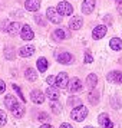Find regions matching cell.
I'll return each instance as SVG.
<instances>
[{"instance_id":"25","label":"cell","mask_w":122,"mask_h":128,"mask_svg":"<svg viewBox=\"0 0 122 128\" xmlns=\"http://www.w3.org/2000/svg\"><path fill=\"white\" fill-rule=\"evenodd\" d=\"M88 99H89V102H91L92 105H96V104L99 102V92H96V91H92V92L89 94Z\"/></svg>"},{"instance_id":"17","label":"cell","mask_w":122,"mask_h":128,"mask_svg":"<svg viewBox=\"0 0 122 128\" xmlns=\"http://www.w3.org/2000/svg\"><path fill=\"white\" fill-rule=\"evenodd\" d=\"M33 53H35V48L33 46H23V48H20V50H19V55L23 56V58H29Z\"/></svg>"},{"instance_id":"27","label":"cell","mask_w":122,"mask_h":128,"mask_svg":"<svg viewBox=\"0 0 122 128\" xmlns=\"http://www.w3.org/2000/svg\"><path fill=\"white\" fill-rule=\"evenodd\" d=\"M4 56H6V59H13L14 58V50H13V48H7Z\"/></svg>"},{"instance_id":"37","label":"cell","mask_w":122,"mask_h":128,"mask_svg":"<svg viewBox=\"0 0 122 128\" xmlns=\"http://www.w3.org/2000/svg\"><path fill=\"white\" fill-rule=\"evenodd\" d=\"M40 128H53V127H52V125H42Z\"/></svg>"},{"instance_id":"32","label":"cell","mask_w":122,"mask_h":128,"mask_svg":"<svg viewBox=\"0 0 122 128\" xmlns=\"http://www.w3.org/2000/svg\"><path fill=\"white\" fill-rule=\"evenodd\" d=\"M46 82L47 84H49V85H55V84H56V78H55V76H47L46 78Z\"/></svg>"},{"instance_id":"6","label":"cell","mask_w":122,"mask_h":128,"mask_svg":"<svg viewBox=\"0 0 122 128\" xmlns=\"http://www.w3.org/2000/svg\"><path fill=\"white\" fill-rule=\"evenodd\" d=\"M68 82H69L68 74H66V72H60V74L56 76V84H55V85L58 88H62V89H63V88L68 86Z\"/></svg>"},{"instance_id":"18","label":"cell","mask_w":122,"mask_h":128,"mask_svg":"<svg viewBox=\"0 0 122 128\" xmlns=\"http://www.w3.org/2000/svg\"><path fill=\"white\" fill-rule=\"evenodd\" d=\"M4 105H6L9 110L12 111L16 105H17V101H16V98L14 96H12V95H7L6 98H4Z\"/></svg>"},{"instance_id":"4","label":"cell","mask_w":122,"mask_h":128,"mask_svg":"<svg viewBox=\"0 0 122 128\" xmlns=\"http://www.w3.org/2000/svg\"><path fill=\"white\" fill-rule=\"evenodd\" d=\"M68 89H69V92H78V91H81L82 89V82L79 78H73V79H70L69 82H68Z\"/></svg>"},{"instance_id":"29","label":"cell","mask_w":122,"mask_h":128,"mask_svg":"<svg viewBox=\"0 0 122 128\" xmlns=\"http://www.w3.org/2000/svg\"><path fill=\"white\" fill-rule=\"evenodd\" d=\"M35 22H36L37 24H40V26H45V24H46V23H45V20L42 19L40 14H36V16H35Z\"/></svg>"},{"instance_id":"36","label":"cell","mask_w":122,"mask_h":128,"mask_svg":"<svg viewBox=\"0 0 122 128\" xmlns=\"http://www.w3.org/2000/svg\"><path fill=\"white\" fill-rule=\"evenodd\" d=\"M60 128H72V125H70V124H62Z\"/></svg>"},{"instance_id":"3","label":"cell","mask_w":122,"mask_h":128,"mask_svg":"<svg viewBox=\"0 0 122 128\" xmlns=\"http://www.w3.org/2000/svg\"><path fill=\"white\" fill-rule=\"evenodd\" d=\"M58 12L60 16H69L73 13V7L69 2H60L58 4Z\"/></svg>"},{"instance_id":"34","label":"cell","mask_w":122,"mask_h":128,"mask_svg":"<svg viewBox=\"0 0 122 128\" xmlns=\"http://www.w3.org/2000/svg\"><path fill=\"white\" fill-rule=\"evenodd\" d=\"M47 120H49V115L47 114H43V112L39 114V121H47Z\"/></svg>"},{"instance_id":"22","label":"cell","mask_w":122,"mask_h":128,"mask_svg":"<svg viewBox=\"0 0 122 128\" xmlns=\"http://www.w3.org/2000/svg\"><path fill=\"white\" fill-rule=\"evenodd\" d=\"M36 64H37V69H39V72H46L47 66H49V62H47L45 58H39Z\"/></svg>"},{"instance_id":"15","label":"cell","mask_w":122,"mask_h":128,"mask_svg":"<svg viewBox=\"0 0 122 128\" xmlns=\"http://www.w3.org/2000/svg\"><path fill=\"white\" fill-rule=\"evenodd\" d=\"M98 122H99V125H102V127H105V128L112 127V122H111L109 116H108V114H105V112L98 116Z\"/></svg>"},{"instance_id":"13","label":"cell","mask_w":122,"mask_h":128,"mask_svg":"<svg viewBox=\"0 0 122 128\" xmlns=\"http://www.w3.org/2000/svg\"><path fill=\"white\" fill-rule=\"evenodd\" d=\"M24 7H26V10H29V12H36V10H39V7H40V0H26Z\"/></svg>"},{"instance_id":"28","label":"cell","mask_w":122,"mask_h":128,"mask_svg":"<svg viewBox=\"0 0 122 128\" xmlns=\"http://www.w3.org/2000/svg\"><path fill=\"white\" fill-rule=\"evenodd\" d=\"M68 104H69V105H73V106H75V105H81V99L70 96V98L68 99Z\"/></svg>"},{"instance_id":"8","label":"cell","mask_w":122,"mask_h":128,"mask_svg":"<svg viewBox=\"0 0 122 128\" xmlns=\"http://www.w3.org/2000/svg\"><path fill=\"white\" fill-rule=\"evenodd\" d=\"M56 58H58L59 64H63V65H69V64H72V60H73V56H72L69 52L58 53V55H56Z\"/></svg>"},{"instance_id":"33","label":"cell","mask_w":122,"mask_h":128,"mask_svg":"<svg viewBox=\"0 0 122 128\" xmlns=\"http://www.w3.org/2000/svg\"><path fill=\"white\" fill-rule=\"evenodd\" d=\"M50 108H52V111L55 112V114H59V112H60V110H59V105L56 104V102H53V104L50 105Z\"/></svg>"},{"instance_id":"31","label":"cell","mask_w":122,"mask_h":128,"mask_svg":"<svg viewBox=\"0 0 122 128\" xmlns=\"http://www.w3.org/2000/svg\"><path fill=\"white\" fill-rule=\"evenodd\" d=\"M13 89H14V91H16V92L19 94V96L22 98V101H26V98L23 96V94H22V91H20V88H19L17 85H13Z\"/></svg>"},{"instance_id":"21","label":"cell","mask_w":122,"mask_h":128,"mask_svg":"<svg viewBox=\"0 0 122 128\" xmlns=\"http://www.w3.org/2000/svg\"><path fill=\"white\" fill-rule=\"evenodd\" d=\"M12 112H13V115L16 116V118H22V116H23V114H24V106L22 104H19V102H17V105H16V106L12 110Z\"/></svg>"},{"instance_id":"20","label":"cell","mask_w":122,"mask_h":128,"mask_svg":"<svg viewBox=\"0 0 122 128\" xmlns=\"http://www.w3.org/2000/svg\"><path fill=\"white\" fill-rule=\"evenodd\" d=\"M53 40H56V42H60V40H63L65 38H66V32H65L63 29H56L55 32H53Z\"/></svg>"},{"instance_id":"40","label":"cell","mask_w":122,"mask_h":128,"mask_svg":"<svg viewBox=\"0 0 122 128\" xmlns=\"http://www.w3.org/2000/svg\"><path fill=\"white\" fill-rule=\"evenodd\" d=\"M121 64H122V59H121Z\"/></svg>"},{"instance_id":"2","label":"cell","mask_w":122,"mask_h":128,"mask_svg":"<svg viewBox=\"0 0 122 128\" xmlns=\"http://www.w3.org/2000/svg\"><path fill=\"white\" fill-rule=\"evenodd\" d=\"M46 16H47V19L52 22V23H55V24H59L60 22H62V16L59 14V12H58V9H55V7H49L46 10Z\"/></svg>"},{"instance_id":"41","label":"cell","mask_w":122,"mask_h":128,"mask_svg":"<svg viewBox=\"0 0 122 128\" xmlns=\"http://www.w3.org/2000/svg\"><path fill=\"white\" fill-rule=\"evenodd\" d=\"M109 128H112V127H109Z\"/></svg>"},{"instance_id":"11","label":"cell","mask_w":122,"mask_h":128,"mask_svg":"<svg viewBox=\"0 0 122 128\" xmlns=\"http://www.w3.org/2000/svg\"><path fill=\"white\" fill-rule=\"evenodd\" d=\"M95 9V0H83L82 3V12L85 14H91Z\"/></svg>"},{"instance_id":"30","label":"cell","mask_w":122,"mask_h":128,"mask_svg":"<svg viewBox=\"0 0 122 128\" xmlns=\"http://www.w3.org/2000/svg\"><path fill=\"white\" fill-rule=\"evenodd\" d=\"M85 62L86 64H92L93 62V58H92V55H91V52H85Z\"/></svg>"},{"instance_id":"19","label":"cell","mask_w":122,"mask_h":128,"mask_svg":"<svg viewBox=\"0 0 122 128\" xmlns=\"http://www.w3.org/2000/svg\"><path fill=\"white\" fill-rule=\"evenodd\" d=\"M109 46L112 50H121L122 49V40L118 39V38H112L109 42Z\"/></svg>"},{"instance_id":"1","label":"cell","mask_w":122,"mask_h":128,"mask_svg":"<svg viewBox=\"0 0 122 128\" xmlns=\"http://www.w3.org/2000/svg\"><path fill=\"white\" fill-rule=\"evenodd\" d=\"M70 116H72V120H75V121H78V122L83 121L88 116V108H85L83 105H78V106L73 108V111L70 112Z\"/></svg>"},{"instance_id":"5","label":"cell","mask_w":122,"mask_h":128,"mask_svg":"<svg viewBox=\"0 0 122 128\" xmlns=\"http://www.w3.org/2000/svg\"><path fill=\"white\" fill-rule=\"evenodd\" d=\"M20 36H22L23 40H32L33 36H35V33H33V30H32V28H30L29 24H24V26H22Z\"/></svg>"},{"instance_id":"7","label":"cell","mask_w":122,"mask_h":128,"mask_svg":"<svg viewBox=\"0 0 122 128\" xmlns=\"http://www.w3.org/2000/svg\"><path fill=\"white\" fill-rule=\"evenodd\" d=\"M106 79L112 84H122V72L119 70H112L106 75Z\"/></svg>"},{"instance_id":"12","label":"cell","mask_w":122,"mask_h":128,"mask_svg":"<svg viewBox=\"0 0 122 128\" xmlns=\"http://www.w3.org/2000/svg\"><path fill=\"white\" fill-rule=\"evenodd\" d=\"M30 99H32L35 104H42V102L45 101V95H43L39 89H33V91L30 92Z\"/></svg>"},{"instance_id":"39","label":"cell","mask_w":122,"mask_h":128,"mask_svg":"<svg viewBox=\"0 0 122 128\" xmlns=\"http://www.w3.org/2000/svg\"><path fill=\"white\" fill-rule=\"evenodd\" d=\"M85 128H93V127H85Z\"/></svg>"},{"instance_id":"24","label":"cell","mask_w":122,"mask_h":128,"mask_svg":"<svg viewBox=\"0 0 122 128\" xmlns=\"http://www.w3.org/2000/svg\"><path fill=\"white\" fill-rule=\"evenodd\" d=\"M24 76H26V79L30 82H35L36 79H37V74H36L35 69H32V68H29V69H26V74H24Z\"/></svg>"},{"instance_id":"16","label":"cell","mask_w":122,"mask_h":128,"mask_svg":"<svg viewBox=\"0 0 122 128\" xmlns=\"http://www.w3.org/2000/svg\"><path fill=\"white\" fill-rule=\"evenodd\" d=\"M20 30H22V24L19 23V22H13V23H10L9 28H7V32H9L12 36H16Z\"/></svg>"},{"instance_id":"35","label":"cell","mask_w":122,"mask_h":128,"mask_svg":"<svg viewBox=\"0 0 122 128\" xmlns=\"http://www.w3.org/2000/svg\"><path fill=\"white\" fill-rule=\"evenodd\" d=\"M4 89H6L4 81H1V79H0V94H3V92H4Z\"/></svg>"},{"instance_id":"26","label":"cell","mask_w":122,"mask_h":128,"mask_svg":"<svg viewBox=\"0 0 122 128\" xmlns=\"http://www.w3.org/2000/svg\"><path fill=\"white\" fill-rule=\"evenodd\" d=\"M6 121H7V116H6V114H4V111L0 110V127H3V125L6 124Z\"/></svg>"},{"instance_id":"9","label":"cell","mask_w":122,"mask_h":128,"mask_svg":"<svg viewBox=\"0 0 122 128\" xmlns=\"http://www.w3.org/2000/svg\"><path fill=\"white\" fill-rule=\"evenodd\" d=\"M46 96L49 99H52V101H58L59 96H60V94H59V88L55 86V85H50V86L47 88V91H46Z\"/></svg>"},{"instance_id":"23","label":"cell","mask_w":122,"mask_h":128,"mask_svg":"<svg viewBox=\"0 0 122 128\" xmlns=\"http://www.w3.org/2000/svg\"><path fill=\"white\" fill-rule=\"evenodd\" d=\"M96 84H98V76L95 75V74H91V75H88L86 78V85L89 88H95L96 86Z\"/></svg>"},{"instance_id":"38","label":"cell","mask_w":122,"mask_h":128,"mask_svg":"<svg viewBox=\"0 0 122 128\" xmlns=\"http://www.w3.org/2000/svg\"><path fill=\"white\" fill-rule=\"evenodd\" d=\"M116 3H118V4H122V0H115Z\"/></svg>"},{"instance_id":"14","label":"cell","mask_w":122,"mask_h":128,"mask_svg":"<svg viewBox=\"0 0 122 128\" xmlns=\"http://www.w3.org/2000/svg\"><path fill=\"white\" fill-rule=\"evenodd\" d=\"M82 24H83V19L81 18V16H73V18L70 19V22H69V28L70 29H81L82 28Z\"/></svg>"},{"instance_id":"10","label":"cell","mask_w":122,"mask_h":128,"mask_svg":"<svg viewBox=\"0 0 122 128\" xmlns=\"http://www.w3.org/2000/svg\"><path fill=\"white\" fill-rule=\"evenodd\" d=\"M106 32H108V28L104 26V24H101V26H96L92 32V36L93 39H102L105 35H106Z\"/></svg>"}]
</instances>
